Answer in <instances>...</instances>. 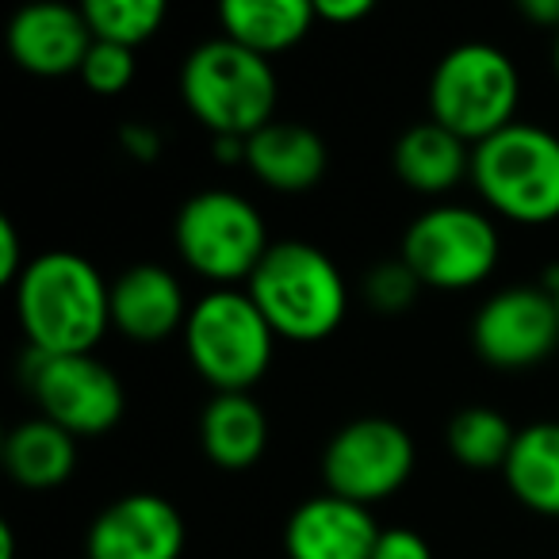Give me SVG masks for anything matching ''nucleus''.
Wrapping results in <instances>:
<instances>
[{
  "instance_id": "f257e3e1",
  "label": "nucleus",
  "mask_w": 559,
  "mask_h": 559,
  "mask_svg": "<svg viewBox=\"0 0 559 559\" xmlns=\"http://www.w3.org/2000/svg\"><path fill=\"white\" fill-rule=\"evenodd\" d=\"M27 349L70 357L93 353L111 326V284L104 272L73 249H47L32 257L12 288Z\"/></svg>"
},
{
  "instance_id": "f03ea898",
  "label": "nucleus",
  "mask_w": 559,
  "mask_h": 559,
  "mask_svg": "<svg viewBox=\"0 0 559 559\" xmlns=\"http://www.w3.org/2000/svg\"><path fill=\"white\" fill-rule=\"evenodd\" d=\"M246 292L276 337L288 342H322L349 314V284L337 261L304 238H280L269 246Z\"/></svg>"
},
{
  "instance_id": "7ed1b4c3",
  "label": "nucleus",
  "mask_w": 559,
  "mask_h": 559,
  "mask_svg": "<svg viewBox=\"0 0 559 559\" xmlns=\"http://www.w3.org/2000/svg\"><path fill=\"white\" fill-rule=\"evenodd\" d=\"M180 100L215 134L249 139L276 119L280 81L272 58L215 35L188 50L180 66Z\"/></svg>"
},
{
  "instance_id": "20e7f679",
  "label": "nucleus",
  "mask_w": 559,
  "mask_h": 559,
  "mask_svg": "<svg viewBox=\"0 0 559 559\" xmlns=\"http://www.w3.org/2000/svg\"><path fill=\"white\" fill-rule=\"evenodd\" d=\"M472 185L495 215L521 226L559 218V134L540 123L502 127L472 146Z\"/></svg>"
},
{
  "instance_id": "39448f33",
  "label": "nucleus",
  "mask_w": 559,
  "mask_h": 559,
  "mask_svg": "<svg viewBox=\"0 0 559 559\" xmlns=\"http://www.w3.org/2000/svg\"><path fill=\"white\" fill-rule=\"evenodd\" d=\"M185 353L195 376L215 395L249 391L272 365L276 330L246 288H211L192 304L185 322Z\"/></svg>"
},
{
  "instance_id": "423d86ee",
  "label": "nucleus",
  "mask_w": 559,
  "mask_h": 559,
  "mask_svg": "<svg viewBox=\"0 0 559 559\" xmlns=\"http://www.w3.org/2000/svg\"><path fill=\"white\" fill-rule=\"evenodd\" d=\"M426 96L429 119L460 134L467 146H479L502 127L518 123L521 70L495 43H460L433 66Z\"/></svg>"
},
{
  "instance_id": "0eeeda50",
  "label": "nucleus",
  "mask_w": 559,
  "mask_h": 559,
  "mask_svg": "<svg viewBox=\"0 0 559 559\" xmlns=\"http://www.w3.org/2000/svg\"><path fill=\"white\" fill-rule=\"evenodd\" d=\"M173 246L195 276L215 288H238L253 276L272 241L253 200L230 188H203L177 207Z\"/></svg>"
},
{
  "instance_id": "6e6552de",
  "label": "nucleus",
  "mask_w": 559,
  "mask_h": 559,
  "mask_svg": "<svg viewBox=\"0 0 559 559\" xmlns=\"http://www.w3.org/2000/svg\"><path fill=\"white\" fill-rule=\"evenodd\" d=\"M399 257L414 269L421 288L467 292L498 269L502 238L490 211L467 203H433L403 234Z\"/></svg>"
},
{
  "instance_id": "1a4fd4ad",
  "label": "nucleus",
  "mask_w": 559,
  "mask_h": 559,
  "mask_svg": "<svg viewBox=\"0 0 559 559\" xmlns=\"http://www.w3.org/2000/svg\"><path fill=\"white\" fill-rule=\"evenodd\" d=\"M24 383L39 403V414L73 437H104L123 421L127 388L96 353H50L27 349Z\"/></svg>"
},
{
  "instance_id": "9d476101",
  "label": "nucleus",
  "mask_w": 559,
  "mask_h": 559,
  "mask_svg": "<svg viewBox=\"0 0 559 559\" xmlns=\"http://www.w3.org/2000/svg\"><path fill=\"white\" fill-rule=\"evenodd\" d=\"M414 437L403 421L365 414L337 429L322 449V483L330 495L376 506L406 487L414 475Z\"/></svg>"
},
{
  "instance_id": "9b49d317",
  "label": "nucleus",
  "mask_w": 559,
  "mask_h": 559,
  "mask_svg": "<svg viewBox=\"0 0 559 559\" xmlns=\"http://www.w3.org/2000/svg\"><path fill=\"white\" fill-rule=\"evenodd\" d=\"M472 349L498 372H525L559 349V307L536 284H513L487 299L472 319Z\"/></svg>"
},
{
  "instance_id": "f8f14e48",
  "label": "nucleus",
  "mask_w": 559,
  "mask_h": 559,
  "mask_svg": "<svg viewBox=\"0 0 559 559\" xmlns=\"http://www.w3.org/2000/svg\"><path fill=\"white\" fill-rule=\"evenodd\" d=\"M185 544V513L157 490H131L93 518L85 559H180Z\"/></svg>"
},
{
  "instance_id": "ddd939ff",
  "label": "nucleus",
  "mask_w": 559,
  "mask_h": 559,
  "mask_svg": "<svg viewBox=\"0 0 559 559\" xmlns=\"http://www.w3.org/2000/svg\"><path fill=\"white\" fill-rule=\"evenodd\" d=\"M93 27L85 12L58 0H39L12 16L9 24V55L20 70L35 78H66L81 73L85 55L93 50Z\"/></svg>"
},
{
  "instance_id": "4468645a",
  "label": "nucleus",
  "mask_w": 559,
  "mask_h": 559,
  "mask_svg": "<svg viewBox=\"0 0 559 559\" xmlns=\"http://www.w3.org/2000/svg\"><path fill=\"white\" fill-rule=\"evenodd\" d=\"M380 533L372 506L326 490L292 510L284 525V551L288 559H372Z\"/></svg>"
},
{
  "instance_id": "2eb2a0df",
  "label": "nucleus",
  "mask_w": 559,
  "mask_h": 559,
  "mask_svg": "<svg viewBox=\"0 0 559 559\" xmlns=\"http://www.w3.org/2000/svg\"><path fill=\"white\" fill-rule=\"evenodd\" d=\"M185 284L173 269L142 261L111 280V326L134 345H157L185 330L188 322Z\"/></svg>"
},
{
  "instance_id": "dca6fc26",
  "label": "nucleus",
  "mask_w": 559,
  "mask_h": 559,
  "mask_svg": "<svg viewBox=\"0 0 559 559\" xmlns=\"http://www.w3.org/2000/svg\"><path fill=\"white\" fill-rule=\"evenodd\" d=\"M326 165L330 150L322 134L307 123H292V119H272L246 142V169L272 192H311L326 177Z\"/></svg>"
},
{
  "instance_id": "f3484780",
  "label": "nucleus",
  "mask_w": 559,
  "mask_h": 559,
  "mask_svg": "<svg viewBox=\"0 0 559 559\" xmlns=\"http://www.w3.org/2000/svg\"><path fill=\"white\" fill-rule=\"evenodd\" d=\"M391 169L411 192L449 195L460 180L472 177V146L437 119H421L395 139Z\"/></svg>"
},
{
  "instance_id": "a211bd4d",
  "label": "nucleus",
  "mask_w": 559,
  "mask_h": 559,
  "mask_svg": "<svg viewBox=\"0 0 559 559\" xmlns=\"http://www.w3.org/2000/svg\"><path fill=\"white\" fill-rule=\"evenodd\" d=\"M200 449L223 472H249L269 449V418L249 391L211 395L200 414Z\"/></svg>"
},
{
  "instance_id": "6ab92c4d",
  "label": "nucleus",
  "mask_w": 559,
  "mask_h": 559,
  "mask_svg": "<svg viewBox=\"0 0 559 559\" xmlns=\"http://www.w3.org/2000/svg\"><path fill=\"white\" fill-rule=\"evenodd\" d=\"M223 35L253 55H284L319 24L314 0H226L218 9Z\"/></svg>"
},
{
  "instance_id": "aec40b11",
  "label": "nucleus",
  "mask_w": 559,
  "mask_h": 559,
  "mask_svg": "<svg viewBox=\"0 0 559 559\" xmlns=\"http://www.w3.org/2000/svg\"><path fill=\"white\" fill-rule=\"evenodd\" d=\"M0 460H4V472H9L20 487L55 490V487H62L73 475V467H78V437L66 433L62 426H55V421L43 418V414H35V418H24L9 429Z\"/></svg>"
},
{
  "instance_id": "412c9836",
  "label": "nucleus",
  "mask_w": 559,
  "mask_h": 559,
  "mask_svg": "<svg viewBox=\"0 0 559 559\" xmlns=\"http://www.w3.org/2000/svg\"><path fill=\"white\" fill-rule=\"evenodd\" d=\"M502 479L521 506L544 518H559V421H528L518 429Z\"/></svg>"
},
{
  "instance_id": "4be33fe9",
  "label": "nucleus",
  "mask_w": 559,
  "mask_h": 559,
  "mask_svg": "<svg viewBox=\"0 0 559 559\" xmlns=\"http://www.w3.org/2000/svg\"><path fill=\"white\" fill-rule=\"evenodd\" d=\"M513 441H518V426L495 406H464L444 426V444L467 472H502Z\"/></svg>"
},
{
  "instance_id": "5701e85b",
  "label": "nucleus",
  "mask_w": 559,
  "mask_h": 559,
  "mask_svg": "<svg viewBox=\"0 0 559 559\" xmlns=\"http://www.w3.org/2000/svg\"><path fill=\"white\" fill-rule=\"evenodd\" d=\"M81 12L93 27V39L131 50L154 39L162 32L165 16H169L165 0H85Z\"/></svg>"
},
{
  "instance_id": "b1692460",
  "label": "nucleus",
  "mask_w": 559,
  "mask_h": 559,
  "mask_svg": "<svg viewBox=\"0 0 559 559\" xmlns=\"http://www.w3.org/2000/svg\"><path fill=\"white\" fill-rule=\"evenodd\" d=\"M421 296V280L403 257H388L376 261L365 272V299L376 314H406Z\"/></svg>"
},
{
  "instance_id": "393cba45",
  "label": "nucleus",
  "mask_w": 559,
  "mask_h": 559,
  "mask_svg": "<svg viewBox=\"0 0 559 559\" xmlns=\"http://www.w3.org/2000/svg\"><path fill=\"white\" fill-rule=\"evenodd\" d=\"M134 50L131 47H116V43H93V50L85 55V66H81L78 78L85 81V88H93L96 96H116L123 93L134 81Z\"/></svg>"
},
{
  "instance_id": "a878e982",
  "label": "nucleus",
  "mask_w": 559,
  "mask_h": 559,
  "mask_svg": "<svg viewBox=\"0 0 559 559\" xmlns=\"http://www.w3.org/2000/svg\"><path fill=\"white\" fill-rule=\"evenodd\" d=\"M372 559H433V548H429V540L418 528L391 525V528H383L380 540H376Z\"/></svg>"
},
{
  "instance_id": "bb28decb",
  "label": "nucleus",
  "mask_w": 559,
  "mask_h": 559,
  "mask_svg": "<svg viewBox=\"0 0 559 559\" xmlns=\"http://www.w3.org/2000/svg\"><path fill=\"white\" fill-rule=\"evenodd\" d=\"M27 264L32 261L24 257V238H20L16 223L9 215H0V284L16 288V280L24 276Z\"/></svg>"
},
{
  "instance_id": "cd10ccee",
  "label": "nucleus",
  "mask_w": 559,
  "mask_h": 559,
  "mask_svg": "<svg viewBox=\"0 0 559 559\" xmlns=\"http://www.w3.org/2000/svg\"><path fill=\"white\" fill-rule=\"evenodd\" d=\"M119 146H123L127 157L150 165V162L162 157V131L150 127V123H139V119H131V123L119 127Z\"/></svg>"
},
{
  "instance_id": "c85d7f7f",
  "label": "nucleus",
  "mask_w": 559,
  "mask_h": 559,
  "mask_svg": "<svg viewBox=\"0 0 559 559\" xmlns=\"http://www.w3.org/2000/svg\"><path fill=\"white\" fill-rule=\"evenodd\" d=\"M314 12L326 24H357L372 16V0H314Z\"/></svg>"
},
{
  "instance_id": "c756f323",
  "label": "nucleus",
  "mask_w": 559,
  "mask_h": 559,
  "mask_svg": "<svg viewBox=\"0 0 559 559\" xmlns=\"http://www.w3.org/2000/svg\"><path fill=\"white\" fill-rule=\"evenodd\" d=\"M518 12L536 27H548L551 35L559 32V0H521Z\"/></svg>"
},
{
  "instance_id": "7c9ffc66",
  "label": "nucleus",
  "mask_w": 559,
  "mask_h": 559,
  "mask_svg": "<svg viewBox=\"0 0 559 559\" xmlns=\"http://www.w3.org/2000/svg\"><path fill=\"white\" fill-rule=\"evenodd\" d=\"M246 142L238 134H215L211 139V154H215L218 165H246Z\"/></svg>"
},
{
  "instance_id": "2f4dec72",
  "label": "nucleus",
  "mask_w": 559,
  "mask_h": 559,
  "mask_svg": "<svg viewBox=\"0 0 559 559\" xmlns=\"http://www.w3.org/2000/svg\"><path fill=\"white\" fill-rule=\"evenodd\" d=\"M0 559H16V528L0 518Z\"/></svg>"
},
{
  "instance_id": "473e14b6",
  "label": "nucleus",
  "mask_w": 559,
  "mask_h": 559,
  "mask_svg": "<svg viewBox=\"0 0 559 559\" xmlns=\"http://www.w3.org/2000/svg\"><path fill=\"white\" fill-rule=\"evenodd\" d=\"M544 288L551 292V299H556V307H559V264L548 272V280H544Z\"/></svg>"
},
{
  "instance_id": "72a5a7b5",
  "label": "nucleus",
  "mask_w": 559,
  "mask_h": 559,
  "mask_svg": "<svg viewBox=\"0 0 559 559\" xmlns=\"http://www.w3.org/2000/svg\"><path fill=\"white\" fill-rule=\"evenodd\" d=\"M551 66H556V78H559V32L551 35Z\"/></svg>"
}]
</instances>
